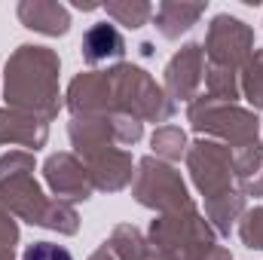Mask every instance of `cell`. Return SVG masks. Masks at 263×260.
<instances>
[{"label":"cell","instance_id":"1","mask_svg":"<svg viewBox=\"0 0 263 260\" xmlns=\"http://www.w3.org/2000/svg\"><path fill=\"white\" fill-rule=\"evenodd\" d=\"M83 49H86L89 62H98V59H107V55H120L123 52V40H120V34L110 25H98V28H92L86 34Z\"/></svg>","mask_w":263,"mask_h":260},{"label":"cell","instance_id":"2","mask_svg":"<svg viewBox=\"0 0 263 260\" xmlns=\"http://www.w3.org/2000/svg\"><path fill=\"white\" fill-rule=\"evenodd\" d=\"M22 260H73L70 257V251L62 248V245H52V242H37V245H31Z\"/></svg>","mask_w":263,"mask_h":260}]
</instances>
